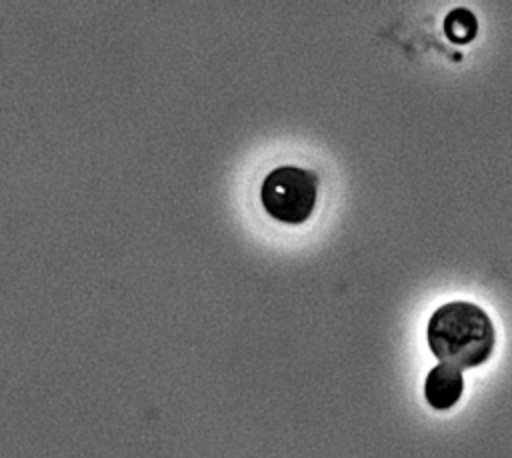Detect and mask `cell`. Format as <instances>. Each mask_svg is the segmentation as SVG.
Instances as JSON below:
<instances>
[{
	"instance_id": "cell-2",
	"label": "cell",
	"mask_w": 512,
	"mask_h": 458,
	"mask_svg": "<svg viewBox=\"0 0 512 458\" xmlns=\"http://www.w3.org/2000/svg\"><path fill=\"white\" fill-rule=\"evenodd\" d=\"M318 200V178L298 166H278L260 186V202L282 224H304Z\"/></svg>"
},
{
	"instance_id": "cell-3",
	"label": "cell",
	"mask_w": 512,
	"mask_h": 458,
	"mask_svg": "<svg viewBox=\"0 0 512 458\" xmlns=\"http://www.w3.org/2000/svg\"><path fill=\"white\" fill-rule=\"evenodd\" d=\"M464 394L460 368L450 364L434 366L424 380V398L434 410H450Z\"/></svg>"
},
{
	"instance_id": "cell-4",
	"label": "cell",
	"mask_w": 512,
	"mask_h": 458,
	"mask_svg": "<svg viewBox=\"0 0 512 458\" xmlns=\"http://www.w3.org/2000/svg\"><path fill=\"white\" fill-rule=\"evenodd\" d=\"M444 30H446V36L452 42L464 44V42H470L476 36L478 22H476V16L470 10L454 8L444 20Z\"/></svg>"
},
{
	"instance_id": "cell-1",
	"label": "cell",
	"mask_w": 512,
	"mask_h": 458,
	"mask_svg": "<svg viewBox=\"0 0 512 458\" xmlns=\"http://www.w3.org/2000/svg\"><path fill=\"white\" fill-rule=\"evenodd\" d=\"M426 340L440 362L466 370L490 360L496 348V328L478 304L452 300L432 312Z\"/></svg>"
}]
</instances>
